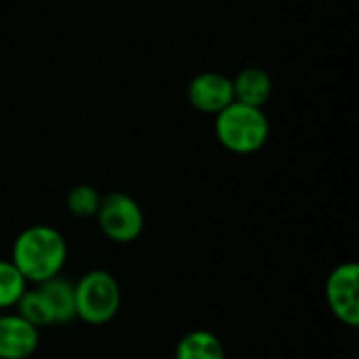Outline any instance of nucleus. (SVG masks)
Returning <instances> with one entry per match:
<instances>
[{"label":"nucleus","instance_id":"nucleus-1","mask_svg":"<svg viewBox=\"0 0 359 359\" xmlns=\"http://www.w3.org/2000/svg\"><path fill=\"white\" fill-rule=\"evenodd\" d=\"M11 261L27 284H42L63 273L67 242L63 233L50 225H32L15 238Z\"/></svg>","mask_w":359,"mask_h":359},{"label":"nucleus","instance_id":"nucleus-2","mask_svg":"<svg viewBox=\"0 0 359 359\" xmlns=\"http://www.w3.org/2000/svg\"><path fill=\"white\" fill-rule=\"evenodd\" d=\"M215 135L227 151L250 156L267 143L269 120L263 107L233 101L215 116Z\"/></svg>","mask_w":359,"mask_h":359},{"label":"nucleus","instance_id":"nucleus-3","mask_svg":"<svg viewBox=\"0 0 359 359\" xmlns=\"http://www.w3.org/2000/svg\"><path fill=\"white\" fill-rule=\"evenodd\" d=\"M76 318L88 326L109 324L122 307L118 280L105 269H90L74 282Z\"/></svg>","mask_w":359,"mask_h":359},{"label":"nucleus","instance_id":"nucleus-4","mask_svg":"<svg viewBox=\"0 0 359 359\" xmlns=\"http://www.w3.org/2000/svg\"><path fill=\"white\" fill-rule=\"evenodd\" d=\"M95 219L101 233L116 244H130L145 229V215L141 204L124 191H109L101 196Z\"/></svg>","mask_w":359,"mask_h":359},{"label":"nucleus","instance_id":"nucleus-5","mask_svg":"<svg viewBox=\"0 0 359 359\" xmlns=\"http://www.w3.org/2000/svg\"><path fill=\"white\" fill-rule=\"evenodd\" d=\"M326 303L330 313L347 328L359 326V265L347 261L326 278Z\"/></svg>","mask_w":359,"mask_h":359},{"label":"nucleus","instance_id":"nucleus-6","mask_svg":"<svg viewBox=\"0 0 359 359\" xmlns=\"http://www.w3.org/2000/svg\"><path fill=\"white\" fill-rule=\"evenodd\" d=\"M187 101L202 114L217 116L221 109L231 105L233 99V82L231 78L219 72H202L187 84Z\"/></svg>","mask_w":359,"mask_h":359},{"label":"nucleus","instance_id":"nucleus-7","mask_svg":"<svg viewBox=\"0 0 359 359\" xmlns=\"http://www.w3.org/2000/svg\"><path fill=\"white\" fill-rule=\"evenodd\" d=\"M40 347V330L19 313H0V359H29Z\"/></svg>","mask_w":359,"mask_h":359},{"label":"nucleus","instance_id":"nucleus-8","mask_svg":"<svg viewBox=\"0 0 359 359\" xmlns=\"http://www.w3.org/2000/svg\"><path fill=\"white\" fill-rule=\"evenodd\" d=\"M231 82H233V99L246 105L263 107L273 93L271 76L263 67H246Z\"/></svg>","mask_w":359,"mask_h":359},{"label":"nucleus","instance_id":"nucleus-9","mask_svg":"<svg viewBox=\"0 0 359 359\" xmlns=\"http://www.w3.org/2000/svg\"><path fill=\"white\" fill-rule=\"evenodd\" d=\"M40 288V292L44 294L50 313H53V322L57 324H69L72 320H76V297H74V282L61 276H55L42 284H36Z\"/></svg>","mask_w":359,"mask_h":359},{"label":"nucleus","instance_id":"nucleus-10","mask_svg":"<svg viewBox=\"0 0 359 359\" xmlns=\"http://www.w3.org/2000/svg\"><path fill=\"white\" fill-rule=\"evenodd\" d=\"M223 341L204 328L187 332L175 347V359H225Z\"/></svg>","mask_w":359,"mask_h":359},{"label":"nucleus","instance_id":"nucleus-11","mask_svg":"<svg viewBox=\"0 0 359 359\" xmlns=\"http://www.w3.org/2000/svg\"><path fill=\"white\" fill-rule=\"evenodd\" d=\"M15 313H19L25 322H29L38 330L55 326L50 307H48V303H46V299H44V294L40 292L38 286H34V288L27 286V290L21 294V299L15 305Z\"/></svg>","mask_w":359,"mask_h":359},{"label":"nucleus","instance_id":"nucleus-12","mask_svg":"<svg viewBox=\"0 0 359 359\" xmlns=\"http://www.w3.org/2000/svg\"><path fill=\"white\" fill-rule=\"evenodd\" d=\"M27 282L21 271L13 265V261L0 259V311L15 309L21 294L27 290Z\"/></svg>","mask_w":359,"mask_h":359},{"label":"nucleus","instance_id":"nucleus-13","mask_svg":"<svg viewBox=\"0 0 359 359\" xmlns=\"http://www.w3.org/2000/svg\"><path fill=\"white\" fill-rule=\"evenodd\" d=\"M99 204H101V194L84 183L72 187L65 196V206L69 215L78 219H93L99 210Z\"/></svg>","mask_w":359,"mask_h":359}]
</instances>
